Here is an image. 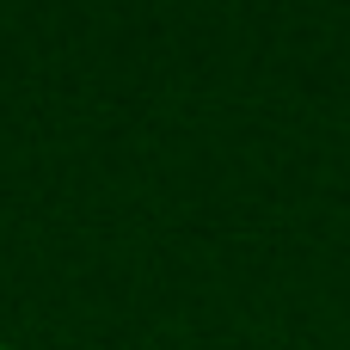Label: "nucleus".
<instances>
[{
	"instance_id": "obj_1",
	"label": "nucleus",
	"mask_w": 350,
	"mask_h": 350,
	"mask_svg": "<svg viewBox=\"0 0 350 350\" xmlns=\"http://www.w3.org/2000/svg\"><path fill=\"white\" fill-rule=\"evenodd\" d=\"M0 350H6V345H0Z\"/></svg>"
}]
</instances>
